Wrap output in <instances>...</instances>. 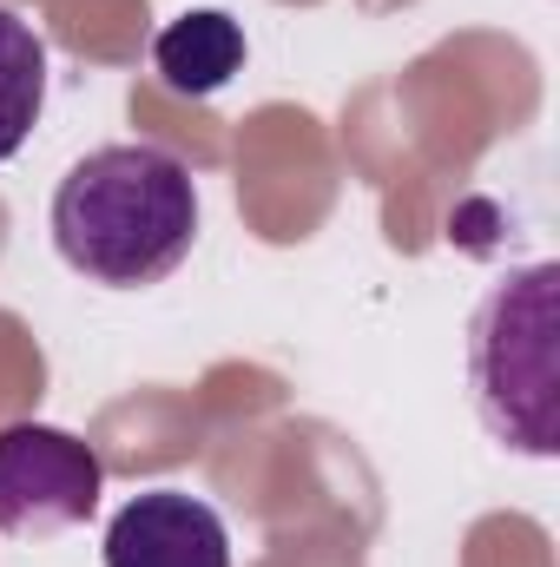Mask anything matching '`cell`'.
I'll use <instances>...</instances> for the list:
<instances>
[{
    "label": "cell",
    "mask_w": 560,
    "mask_h": 567,
    "mask_svg": "<svg viewBox=\"0 0 560 567\" xmlns=\"http://www.w3.org/2000/svg\"><path fill=\"white\" fill-rule=\"evenodd\" d=\"M40 106H46V40L33 33V20L0 7V165L40 126Z\"/></svg>",
    "instance_id": "cell-6"
},
{
    "label": "cell",
    "mask_w": 560,
    "mask_h": 567,
    "mask_svg": "<svg viewBox=\"0 0 560 567\" xmlns=\"http://www.w3.org/2000/svg\"><path fill=\"white\" fill-rule=\"evenodd\" d=\"M475 410L521 455L560 449V265H528L488 290L468 337Z\"/></svg>",
    "instance_id": "cell-2"
},
{
    "label": "cell",
    "mask_w": 560,
    "mask_h": 567,
    "mask_svg": "<svg viewBox=\"0 0 560 567\" xmlns=\"http://www.w3.org/2000/svg\"><path fill=\"white\" fill-rule=\"evenodd\" d=\"M198 238V185L165 145H100L53 192V245L93 284H165Z\"/></svg>",
    "instance_id": "cell-1"
},
{
    "label": "cell",
    "mask_w": 560,
    "mask_h": 567,
    "mask_svg": "<svg viewBox=\"0 0 560 567\" xmlns=\"http://www.w3.org/2000/svg\"><path fill=\"white\" fill-rule=\"evenodd\" d=\"M106 567H231L225 515L185 488L133 495L106 528Z\"/></svg>",
    "instance_id": "cell-4"
},
{
    "label": "cell",
    "mask_w": 560,
    "mask_h": 567,
    "mask_svg": "<svg viewBox=\"0 0 560 567\" xmlns=\"http://www.w3.org/2000/svg\"><path fill=\"white\" fill-rule=\"evenodd\" d=\"M152 66L165 73L172 93H191V100H211L238 66H245V33L231 13L218 7H198V13H178L158 40H152Z\"/></svg>",
    "instance_id": "cell-5"
},
{
    "label": "cell",
    "mask_w": 560,
    "mask_h": 567,
    "mask_svg": "<svg viewBox=\"0 0 560 567\" xmlns=\"http://www.w3.org/2000/svg\"><path fill=\"white\" fill-rule=\"evenodd\" d=\"M106 495V468L93 442L53 423H7L0 429V535L40 542L60 528L93 522Z\"/></svg>",
    "instance_id": "cell-3"
}]
</instances>
